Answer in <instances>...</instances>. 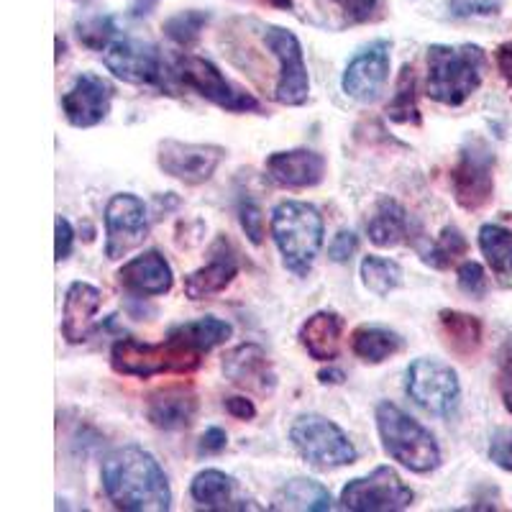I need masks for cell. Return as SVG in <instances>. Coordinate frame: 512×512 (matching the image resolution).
I'll list each match as a JSON object with an SVG mask.
<instances>
[{"instance_id":"1","label":"cell","mask_w":512,"mask_h":512,"mask_svg":"<svg viewBox=\"0 0 512 512\" xmlns=\"http://www.w3.org/2000/svg\"><path fill=\"white\" fill-rule=\"evenodd\" d=\"M103 492L116 510L123 512H167L172 510L169 477L146 448L128 443L116 448L100 466Z\"/></svg>"},{"instance_id":"2","label":"cell","mask_w":512,"mask_h":512,"mask_svg":"<svg viewBox=\"0 0 512 512\" xmlns=\"http://www.w3.org/2000/svg\"><path fill=\"white\" fill-rule=\"evenodd\" d=\"M428 98L459 108L482 88L487 52L477 44H433L428 47Z\"/></svg>"},{"instance_id":"3","label":"cell","mask_w":512,"mask_h":512,"mask_svg":"<svg viewBox=\"0 0 512 512\" xmlns=\"http://www.w3.org/2000/svg\"><path fill=\"white\" fill-rule=\"evenodd\" d=\"M382 448L392 461L405 466L413 474H431L441 466V446L436 436L420 420L405 413L400 405L382 400L374 410Z\"/></svg>"},{"instance_id":"4","label":"cell","mask_w":512,"mask_h":512,"mask_svg":"<svg viewBox=\"0 0 512 512\" xmlns=\"http://www.w3.org/2000/svg\"><path fill=\"white\" fill-rule=\"evenodd\" d=\"M272 239L282 254V264L297 277L313 269L326 236V221L315 205L303 200H282L272 210Z\"/></svg>"},{"instance_id":"5","label":"cell","mask_w":512,"mask_h":512,"mask_svg":"<svg viewBox=\"0 0 512 512\" xmlns=\"http://www.w3.org/2000/svg\"><path fill=\"white\" fill-rule=\"evenodd\" d=\"M203 354L187 349L175 338L146 344L139 338H118L111 346V367L121 377L149 379L157 374H190L200 367Z\"/></svg>"},{"instance_id":"6","label":"cell","mask_w":512,"mask_h":512,"mask_svg":"<svg viewBox=\"0 0 512 512\" xmlns=\"http://www.w3.org/2000/svg\"><path fill=\"white\" fill-rule=\"evenodd\" d=\"M172 77L187 90L198 93L208 103L218 105L228 113H262V103L254 93L241 88L239 82L228 80L210 59L195 57V54H177L169 64Z\"/></svg>"},{"instance_id":"7","label":"cell","mask_w":512,"mask_h":512,"mask_svg":"<svg viewBox=\"0 0 512 512\" xmlns=\"http://www.w3.org/2000/svg\"><path fill=\"white\" fill-rule=\"evenodd\" d=\"M290 443L315 469H341L359 459V451L346 431L331 418L318 413H303L290 428Z\"/></svg>"},{"instance_id":"8","label":"cell","mask_w":512,"mask_h":512,"mask_svg":"<svg viewBox=\"0 0 512 512\" xmlns=\"http://www.w3.org/2000/svg\"><path fill=\"white\" fill-rule=\"evenodd\" d=\"M495 149L479 136H469L461 144L459 157L451 167V192L459 208L477 213L495 195Z\"/></svg>"},{"instance_id":"9","label":"cell","mask_w":512,"mask_h":512,"mask_svg":"<svg viewBox=\"0 0 512 512\" xmlns=\"http://www.w3.org/2000/svg\"><path fill=\"white\" fill-rule=\"evenodd\" d=\"M405 392L410 400L436 418H454L461 405V382L451 364L420 356L405 372Z\"/></svg>"},{"instance_id":"10","label":"cell","mask_w":512,"mask_h":512,"mask_svg":"<svg viewBox=\"0 0 512 512\" xmlns=\"http://www.w3.org/2000/svg\"><path fill=\"white\" fill-rule=\"evenodd\" d=\"M415 492L392 466H377L367 477H356L341 489L338 505L351 512H400L413 507Z\"/></svg>"},{"instance_id":"11","label":"cell","mask_w":512,"mask_h":512,"mask_svg":"<svg viewBox=\"0 0 512 512\" xmlns=\"http://www.w3.org/2000/svg\"><path fill=\"white\" fill-rule=\"evenodd\" d=\"M264 44L280 62V75H277L272 98L280 105H287V108L308 103L310 75L300 39L285 26H267L264 29Z\"/></svg>"},{"instance_id":"12","label":"cell","mask_w":512,"mask_h":512,"mask_svg":"<svg viewBox=\"0 0 512 512\" xmlns=\"http://www.w3.org/2000/svg\"><path fill=\"white\" fill-rule=\"evenodd\" d=\"M103 64L116 80L128 82V85L162 88L164 80L172 77V70L152 41L128 39V36L116 39L111 47L105 49Z\"/></svg>"},{"instance_id":"13","label":"cell","mask_w":512,"mask_h":512,"mask_svg":"<svg viewBox=\"0 0 512 512\" xmlns=\"http://www.w3.org/2000/svg\"><path fill=\"white\" fill-rule=\"evenodd\" d=\"M149 208L134 192H118L105 205V256L123 259L149 239Z\"/></svg>"},{"instance_id":"14","label":"cell","mask_w":512,"mask_h":512,"mask_svg":"<svg viewBox=\"0 0 512 512\" xmlns=\"http://www.w3.org/2000/svg\"><path fill=\"white\" fill-rule=\"evenodd\" d=\"M221 144H190V141L162 139L157 146V164L164 175L182 185H205L226 159Z\"/></svg>"},{"instance_id":"15","label":"cell","mask_w":512,"mask_h":512,"mask_svg":"<svg viewBox=\"0 0 512 512\" xmlns=\"http://www.w3.org/2000/svg\"><path fill=\"white\" fill-rule=\"evenodd\" d=\"M390 41L377 39L354 54L346 64L341 88L356 103H374L390 80Z\"/></svg>"},{"instance_id":"16","label":"cell","mask_w":512,"mask_h":512,"mask_svg":"<svg viewBox=\"0 0 512 512\" xmlns=\"http://www.w3.org/2000/svg\"><path fill=\"white\" fill-rule=\"evenodd\" d=\"M113 98H116V88L111 80L95 72H82L75 77L70 90L62 95V113L70 126L95 128L111 113Z\"/></svg>"},{"instance_id":"17","label":"cell","mask_w":512,"mask_h":512,"mask_svg":"<svg viewBox=\"0 0 512 512\" xmlns=\"http://www.w3.org/2000/svg\"><path fill=\"white\" fill-rule=\"evenodd\" d=\"M239 277V256L226 236H218L208 249V262L185 277V297L200 303L221 295Z\"/></svg>"},{"instance_id":"18","label":"cell","mask_w":512,"mask_h":512,"mask_svg":"<svg viewBox=\"0 0 512 512\" xmlns=\"http://www.w3.org/2000/svg\"><path fill=\"white\" fill-rule=\"evenodd\" d=\"M223 374L239 390L269 397L277 390V372L259 344H241L223 356Z\"/></svg>"},{"instance_id":"19","label":"cell","mask_w":512,"mask_h":512,"mask_svg":"<svg viewBox=\"0 0 512 512\" xmlns=\"http://www.w3.org/2000/svg\"><path fill=\"white\" fill-rule=\"evenodd\" d=\"M118 285L136 297H159L167 295L175 287V272L172 264L164 259L162 251L149 249L141 251L139 256L123 262V267L116 272Z\"/></svg>"},{"instance_id":"20","label":"cell","mask_w":512,"mask_h":512,"mask_svg":"<svg viewBox=\"0 0 512 512\" xmlns=\"http://www.w3.org/2000/svg\"><path fill=\"white\" fill-rule=\"evenodd\" d=\"M326 157L313 149H287V152H272L264 162L267 177L280 187L290 190H305L318 187L326 180Z\"/></svg>"},{"instance_id":"21","label":"cell","mask_w":512,"mask_h":512,"mask_svg":"<svg viewBox=\"0 0 512 512\" xmlns=\"http://www.w3.org/2000/svg\"><path fill=\"white\" fill-rule=\"evenodd\" d=\"M198 418V395L190 387H162L146 397V420L159 431H187Z\"/></svg>"},{"instance_id":"22","label":"cell","mask_w":512,"mask_h":512,"mask_svg":"<svg viewBox=\"0 0 512 512\" xmlns=\"http://www.w3.org/2000/svg\"><path fill=\"white\" fill-rule=\"evenodd\" d=\"M103 305V292L90 282H72L64 292L62 336L67 344H82L95 331V315Z\"/></svg>"},{"instance_id":"23","label":"cell","mask_w":512,"mask_h":512,"mask_svg":"<svg viewBox=\"0 0 512 512\" xmlns=\"http://www.w3.org/2000/svg\"><path fill=\"white\" fill-rule=\"evenodd\" d=\"M341 338H344V318L333 310H318L300 326V344L315 361L331 364L341 351Z\"/></svg>"},{"instance_id":"24","label":"cell","mask_w":512,"mask_h":512,"mask_svg":"<svg viewBox=\"0 0 512 512\" xmlns=\"http://www.w3.org/2000/svg\"><path fill=\"white\" fill-rule=\"evenodd\" d=\"M369 241L379 249H395L410 239V216L395 198H379L367 221Z\"/></svg>"},{"instance_id":"25","label":"cell","mask_w":512,"mask_h":512,"mask_svg":"<svg viewBox=\"0 0 512 512\" xmlns=\"http://www.w3.org/2000/svg\"><path fill=\"white\" fill-rule=\"evenodd\" d=\"M438 326H441L443 344L451 354H456L459 359L469 361L482 346V320L477 315L461 313V310H441L438 313Z\"/></svg>"},{"instance_id":"26","label":"cell","mask_w":512,"mask_h":512,"mask_svg":"<svg viewBox=\"0 0 512 512\" xmlns=\"http://www.w3.org/2000/svg\"><path fill=\"white\" fill-rule=\"evenodd\" d=\"M272 510H297V512H328L333 510V497L318 479L295 477L280 487L274 495Z\"/></svg>"},{"instance_id":"27","label":"cell","mask_w":512,"mask_h":512,"mask_svg":"<svg viewBox=\"0 0 512 512\" xmlns=\"http://www.w3.org/2000/svg\"><path fill=\"white\" fill-rule=\"evenodd\" d=\"M231 336H233L231 323L221 318H213V315L177 323V326L169 328L167 333V338H175V341H180L182 346L198 351V354H208V351H213L216 346L226 344Z\"/></svg>"},{"instance_id":"28","label":"cell","mask_w":512,"mask_h":512,"mask_svg":"<svg viewBox=\"0 0 512 512\" xmlns=\"http://www.w3.org/2000/svg\"><path fill=\"white\" fill-rule=\"evenodd\" d=\"M236 479L221 469H203L192 477L190 497L200 510H233Z\"/></svg>"},{"instance_id":"29","label":"cell","mask_w":512,"mask_h":512,"mask_svg":"<svg viewBox=\"0 0 512 512\" xmlns=\"http://www.w3.org/2000/svg\"><path fill=\"white\" fill-rule=\"evenodd\" d=\"M479 249L502 285H512V226L502 221L479 228Z\"/></svg>"},{"instance_id":"30","label":"cell","mask_w":512,"mask_h":512,"mask_svg":"<svg viewBox=\"0 0 512 512\" xmlns=\"http://www.w3.org/2000/svg\"><path fill=\"white\" fill-rule=\"evenodd\" d=\"M402 349V336L387 326L367 323L351 333V351L364 364H382Z\"/></svg>"},{"instance_id":"31","label":"cell","mask_w":512,"mask_h":512,"mask_svg":"<svg viewBox=\"0 0 512 512\" xmlns=\"http://www.w3.org/2000/svg\"><path fill=\"white\" fill-rule=\"evenodd\" d=\"M387 118L402 126H420L423 116L418 108V80H415V70L410 64H405L397 77L395 93L387 103Z\"/></svg>"},{"instance_id":"32","label":"cell","mask_w":512,"mask_h":512,"mask_svg":"<svg viewBox=\"0 0 512 512\" xmlns=\"http://www.w3.org/2000/svg\"><path fill=\"white\" fill-rule=\"evenodd\" d=\"M359 274L364 287L377 297H390L402 285V277H405L402 267L395 259H387V256L377 254H369L361 259Z\"/></svg>"},{"instance_id":"33","label":"cell","mask_w":512,"mask_h":512,"mask_svg":"<svg viewBox=\"0 0 512 512\" xmlns=\"http://www.w3.org/2000/svg\"><path fill=\"white\" fill-rule=\"evenodd\" d=\"M466 251H469V241H466L464 233L456 226H446L441 236L420 254V259L433 269H448L451 264L459 262L461 256H466Z\"/></svg>"},{"instance_id":"34","label":"cell","mask_w":512,"mask_h":512,"mask_svg":"<svg viewBox=\"0 0 512 512\" xmlns=\"http://www.w3.org/2000/svg\"><path fill=\"white\" fill-rule=\"evenodd\" d=\"M210 24L208 11H182L164 21V36L175 41L177 47H192Z\"/></svg>"},{"instance_id":"35","label":"cell","mask_w":512,"mask_h":512,"mask_svg":"<svg viewBox=\"0 0 512 512\" xmlns=\"http://www.w3.org/2000/svg\"><path fill=\"white\" fill-rule=\"evenodd\" d=\"M116 21L111 16H90L77 24V39L93 52H105L118 39Z\"/></svg>"},{"instance_id":"36","label":"cell","mask_w":512,"mask_h":512,"mask_svg":"<svg viewBox=\"0 0 512 512\" xmlns=\"http://www.w3.org/2000/svg\"><path fill=\"white\" fill-rule=\"evenodd\" d=\"M239 221L246 233V239H249L254 246H262L264 244V213L254 198L239 200Z\"/></svg>"},{"instance_id":"37","label":"cell","mask_w":512,"mask_h":512,"mask_svg":"<svg viewBox=\"0 0 512 512\" xmlns=\"http://www.w3.org/2000/svg\"><path fill=\"white\" fill-rule=\"evenodd\" d=\"M456 282H459V290L466 292L469 297H484L487 295V272L479 262H464L456 269Z\"/></svg>"},{"instance_id":"38","label":"cell","mask_w":512,"mask_h":512,"mask_svg":"<svg viewBox=\"0 0 512 512\" xmlns=\"http://www.w3.org/2000/svg\"><path fill=\"white\" fill-rule=\"evenodd\" d=\"M497 390H500L507 413H512V336L502 344L500 356H497Z\"/></svg>"},{"instance_id":"39","label":"cell","mask_w":512,"mask_h":512,"mask_svg":"<svg viewBox=\"0 0 512 512\" xmlns=\"http://www.w3.org/2000/svg\"><path fill=\"white\" fill-rule=\"evenodd\" d=\"M505 0H448V11L459 18H472V16H492L500 13Z\"/></svg>"},{"instance_id":"40","label":"cell","mask_w":512,"mask_h":512,"mask_svg":"<svg viewBox=\"0 0 512 512\" xmlns=\"http://www.w3.org/2000/svg\"><path fill=\"white\" fill-rule=\"evenodd\" d=\"M489 459L500 469L512 472V428H497L489 438Z\"/></svg>"},{"instance_id":"41","label":"cell","mask_w":512,"mask_h":512,"mask_svg":"<svg viewBox=\"0 0 512 512\" xmlns=\"http://www.w3.org/2000/svg\"><path fill=\"white\" fill-rule=\"evenodd\" d=\"M338 11L344 13L349 24H364L372 21L379 8V0H331Z\"/></svg>"},{"instance_id":"42","label":"cell","mask_w":512,"mask_h":512,"mask_svg":"<svg viewBox=\"0 0 512 512\" xmlns=\"http://www.w3.org/2000/svg\"><path fill=\"white\" fill-rule=\"evenodd\" d=\"M356 249H359V236H356L354 231H349V228H344V231H338L336 236H333L331 244H328V256H331V262L346 264L351 262V256L356 254Z\"/></svg>"},{"instance_id":"43","label":"cell","mask_w":512,"mask_h":512,"mask_svg":"<svg viewBox=\"0 0 512 512\" xmlns=\"http://www.w3.org/2000/svg\"><path fill=\"white\" fill-rule=\"evenodd\" d=\"M54 233H57V239H54V259H57V264H62L64 259H70V254H72V244H75V228H72V223L67 221V218L57 216Z\"/></svg>"},{"instance_id":"44","label":"cell","mask_w":512,"mask_h":512,"mask_svg":"<svg viewBox=\"0 0 512 512\" xmlns=\"http://www.w3.org/2000/svg\"><path fill=\"white\" fill-rule=\"evenodd\" d=\"M226 446H228V433L223 431V428H218V425H213V428H208V431L200 436L198 451L200 454H221Z\"/></svg>"},{"instance_id":"45","label":"cell","mask_w":512,"mask_h":512,"mask_svg":"<svg viewBox=\"0 0 512 512\" xmlns=\"http://www.w3.org/2000/svg\"><path fill=\"white\" fill-rule=\"evenodd\" d=\"M223 408L231 418L236 420H254L256 418V405L244 395H233L223 400Z\"/></svg>"},{"instance_id":"46","label":"cell","mask_w":512,"mask_h":512,"mask_svg":"<svg viewBox=\"0 0 512 512\" xmlns=\"http://www.w3.org/2000/svg\"><path fill=\"white\" fill-rule=\"evenodd\" d=\"M495 62H497V70H500L502 80L507 82L512 88V41H505L500 44L495 52Z\"/></svg>"},{"instance_id":"47","label":"cell","mask_w":512,"mask_h":512,"mask_svg":"<svg viewBox=\"0 0 512 512\" xmlns=\"http://www.w3.org/2000/svg\"><path fill=\"white\" fill-rule=\"evenodd\" d=\"M318 379L323 384H341L346 379V374L341 369H323V372H318Z\"/></svg>"},{"instance_id":"48","label":"cell","mask_w":512,"mask_h":512,"mask_svg":"<svg viewBox=\"0 0 512 512\" xmlns=\"http://www.w3.org/2000/svg\"><path fill=\"white\" fill-rule=\"evenodd\" d=\"M267 3H272L277 8H292V0H267Z\"/></svg>"},{"instance_id":"49","label":"cell","mask_w":512,"mask_h":512,"mask_svg":"<svg viewBox=\"0 0 512 512\" xmlns=\"http://www.w3.org/2000/svg\"><path fill=\"white\" fill-rule=\"evenodd\" d=\"M77 3H90V0H77Z\"/></svg>"}]
</instances>
